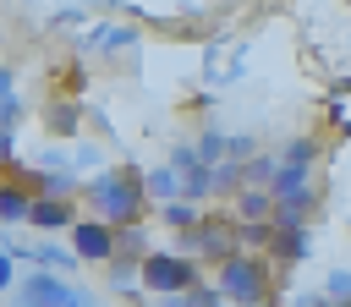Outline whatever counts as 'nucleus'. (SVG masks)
<instances>
[{
  "label": "nucleus",
  "instance_id": "nucleus-1",
  "mask_svg": "<svg viewBox=\"0 0 351 307\" xmlns=\"http://www.w3.org/2000/svg\"><path fill=\"white\" fill-rule=\"evenodd\" d=\"M82 203H88V214H99V219H110L121 230V225H137L154 197L143 186V170H132V164H99L82 181Z\"/></svg>",
  "mask_w": 351,
  "mask_h": 307
},
{
  "label": "nucleus",
  "instance_id": "nucleus-2",
  "mask_svg": "<svg viewBox=\"0 0 351 307\" xmlns=\"http://www.w3.org/2000/svg\"><path fill=\"white\" fill-rule=\"evenodd\" d=\"M214 285L230 296V307L263 302V296L274 291V258H269V252H247V247H236L230 258L214 263Z\"/></svg>",
  "mask_w": 351,
  "mask_h": 307
},
{
  "label": "nucleus",
  "instance_id": "nucleus-3",
  "mask_svg": "<svg viewBox=\"0 0 351 307\" xmlns=\"http://www.w3.org/2000/svg\"><path fill=\"white\" fill-rule=\"evenodd\" d=\"M197 280H203V269H197V258L181 252V247H154V252L143 258V291H148V296L192 291Z\"/></svg>",
  "mask_w": 351,
  "mask_h": 307
},
{
  "label": "nucleus",
  "instance_id": "nucleus-4",
  "mask_svg": "<svg viewBox=\"0 0 351 307\" xmlns=\"http://www.w3.org/2000/svg\"><path fill=\"white\" fill-rule=\"evenodd\" d=\"M176 247L181 252H192V258H208V263H219V258H230L241 241H236V219L225 225V219H197L192 230H176Z\"/></svg>",
  "mask_w": 351,
  "mask_h": 307
},
{
  "label": "nucleus",
  "instance_id": "nucleus-5",
  "mask_svg": "<svg viewBox=\"0 0 351 307\" xmlns=\"http://www.w3.org/2000/svg\"><path fill=\"white\" fill-rule=\"evenodd\" d=\"M66 236H71L77 258H82V263H99V269L121 252V230H115L110 219H99V214H77V225H71Z\"/></svg>",
  "mask_w": 351,
  "mask_h": 307
},
{
  "label": "nucleus",
  "instance_id": "nucleus-6",
  "mask_svg": "<svg viewBox=\"0 0 351 307\" xmlns=\"http://www.w3.org/2000/svg\"><path fill=\"white\" fill-rule=\"evenodd\" d=\"M269 192H274V203H280V208H296V214H313V208H318L313 164H285V159H280V170H274V181H269Z\"/></svg>",
  "mask_w": 351,
  "mask_h": 307
},
{
  "label": "nucleus",
  "instance_id": "nucleus-7",
  "mask_svg": "<svg viewBox=\"0 0 351 307\" xmlns=\"http://www.w3.org/2000/svg\"><path fill=\"white\" fill-rule=\"evenodd\" d=\"M66 296H71V280H60V269H33L11 291V307H66Z\"/></svg>",
  "mask_w": 351,
  "mask_h": 307
},
{
  "label": "nucleus",
  "instance_id": "nucleus-8",
  "mask_svg": "<svg viewBox=\"0 0 351 307\" xmlns=\"http://www.w3.org/2000/svg\"><path fill=\"white\" fill-rule=\"evenodd\" d=\"M269 258H274V269H296V263H307V258H313V230H307V219H302V225H274V247H269Z\"/></svg>",
  "mask_w": 351,
  "mask_h": 307
},
{
  "label": "nucleus",
  "instance_id": "nucleus-9",
  "mask_svg": "<svg viewBox=\"0 0 351 307\" xmlns=\"http://www.w3.org/2000/svg\"><path fill=\"white\" fill-rule=\"evenodd\" d=\"M27 225L38 230V236H55V230H71L77 225V197H33V214H27Z\"/></svg>",
  "mask_w": 351,
  "mask_h": 307
},
{
  "label": "nucleus",
  "instance_id": "nucleus-10",
  "mask_svg": "<svg viewBox=\"0 0 351 307\" xmlns=\"http://www.w3.org/2000/svg\"><path fill=\"white\" fill-rule=\"evenodd\" d=\"M104 291L137 302V296H143V258H121V252H115V258L104 263Z\"/></svg>",
  "mask_w": 351,
  "mask_h": 307
},
{
  "label": "nucleus",
  "instance_id": "nucleus-11",
  "mask_svg": "<svg viewBox=\"0 0 351 307\" xmlns=\"http://www.w3.org/2000/svg\"><path fill=\"white\" fill-rule=\"evenodd\" d=\"M33 192H44V197H77L82 192V175L71 170V164H55V170H33Z\"/></svg>",
  "mask_w": 351,
  "mask_h": 307
},
{
  "label": "nucleus",
  "instance_id": "nucleus-12",
  "mask_svg": "<svg viewBox=\"0 0 351 307\" xmlns=\"http://www.w3.org/2000/svg\"><path fill=\"white\" fill-rule=\"evenodd\" d=\"M143 186H148V197L154 203H170V197H186V175L165 159V164H154V170H143Z\"/></svg>",
  "mask_w": 351,
  "mask_h": 307
},
{
  "label": "nucleus",
  "instance_id": "nucleus-13",
  "mask_svg": "<svg viewBox=\"0 0 351 307\" xmlns=\"http://www.w3.org/2000/svg\"><path fill=\"white\" fill-rule=\"evenodd\" d=\"M33 186H22V181H0V225H27V214H33Z\"/></svg>",
  "mask_w": 351,
  "mask_h": 307
},
{
  "label": "nucleus",
  "instance_id": "nucleus-14",
  "mask_svg": "<svg viewBox=\"0 0 351 307\" xmlns=\"http://www.w3.org/2000/svg\"><path fill=\"white\" fill-rule=\"evenodd\" d=\"M137 44H143V33H137V27H110V22H99L77 49H82V55H93V49H137Z\"/></svg>",
  "mask_w": 351,
  "mask_h": 307
},
{
  "label": "nucleus",
  "instance_id": "nucleus-15",
  "mask_svg": "<svg viewBox=\"0 0 351 307\" xmlns=\"http://www.w3.org/2000/svg\"><path fill=\"white\" fill-rule=\"evenodd\" d=\"M274 208H280L274 192L258 186V181H247V186L236 192V208H230V214H236V219H274Z\"/></svg>",
  "mask_w": 351,
  "mask_h": 307
},
{
  "label": "nucleus",
  "instance_id": "nucleus-16",
  "mask_svg": "<svg viewBox=\"0 0 351 307\" xmlns=\"http://www.w3.org/2000/svg\"><path fill=\"white\" fill-rule=\"evenodd\" d=\"M203 219V203H192V197H170V203H159V225L165 230H192Z\"/></svg>",
  "mask_w": 351,
  "mask_h": 307
},
{
  "label": "nucleus",
  "instance_id": "nucleus-17",
  "mask_svg": "<svg viewBox=\"0 0 351 307\" xmlns=\"http://www.w3.org/2000/svg\"><path fill=\"white\" fill-rule=\"evenodd\" d=\"M82 258H77V247H60V241H33V269H60V274H71Z\"/></svg>",
  "mask_w": 351,
  "mask_h": 307
},
{
  "label": "nucleus",
  "instance_id": "nucleus-18",
  "mask_svg": "<svg viewBox=\"0 0 351 307\" xmlns=\"http://www.w3.org/2000/svg\"><path fill=\"white\" fill-rule=\"evenodd\" d=\"M236 241L247 252H269L274 247V219H236Z\"/></svg>",
  "mask_w": 351,
  "mask_h": 307
},
{
  "label": "nucleus",
  "instance_id": "nucleus-19",
  "mask_svg": "<svg viewBox=\"0 0 351 307\" xmlns=\"http://www.w3.org/2000/svg\"><path fill=\"white\" fill-rule=\"evenodd\" d=\"M197 154H203V164H219V159H230V132H219V126H203V132H197Z\"/></svg>",
  "mask_w": 351,
  "mask_h": 307
},
{
  "label": "nucleus",
  "instance_id": "nucleus-20",
  "mask_svg": "<svg viewBox=\"0 0 351 307\" xmlns=\"http://www.w3.org/2000/svg\"><path fill=\"white\" fill-rule=\"evenodd\" d=\"M318 154H324V148H318V137H307V132L280 143V159H285V164H318Z\"/></svg>",
  "mask_w": 351,
  "mask_h": 307
},
{
  "label": "nucleus",
  "instance_id": "nucleus-21",
  "mask_svg": "<svg viewBox=\"0 0 351 307\" xmlns=\"http://www.w3.org/2000/svg\"><path fill=\"white\" fill-rule=\"evenodd\" d=\"M49 132L55 137H77L82 132V104H55L49 110Z\"/></svg>",
  "mask_w": 351,
  "mask_h": 307
},
{
  "label": "nucleus",
  "instance_id": "nucleus-22",
  "mask_svg": "<svg viewBox=\"0 0 351 307\" xmlns=\"http://www.w3.org/2000/svg\"><path fill=\"white\" fill-rule=\"evenodd\" d=\"M148 252H154V241H148L143 219L137 225H121V258H148Z\"/></svg>",
  "mask_w": 351,
  "mask_h": 307
},
{
  "label": "nucleus",
  "instance_id": "nucleus-23",
  "mask_svg": "<svg viewBox=\"0 0 351 307\" xmlns=\"http://www.w3.org/2000/svg\"><path fill=\"white\" fill-rule=\"evenodd\" d=\"M274 170H280V154H252L247 159V181H258V186H269Z\"/></svg>",
  "mask_w": 351,
  "mask_h": 307
},
{
  "label": "nucleus",
  "instance_id": "nucleus-24",
  "mask_svg": "<svg viewBox=\"0 0 351 307\" xmlns=\"http://www.w3.org/2000/svg\"><path fill=\"white\" fill-rule=\"evenodd\" d=\"M71 170H77V175H93V170H99V148H93V143H77V148H71Z\"/></svg>",
  "mask_w": 351,
  "mask_h": 307
},
{
  "label": "nucleus",
  "instance_id": "nucleus-25",
  "mask_svg": "<svg viewBox=\"0 0 351 307\" xmlns=\"http://www.w3.org/2000/svg\"><path fill=\"white\" fill-rule=\"evenodd\" d=\"M170 164H176L181 175H186V170H197V164H203V154H197V143H176V148H170Z\"/></svg>",
  "mask_w": 351,
  "mask_h": 307
},
{
  "label": "nucleus",
  "instance_id": "nucleus-26",
  "mask_svg": "<svg viewBox=\"0 0 351 307\" xmlns=\"http://www.w3.org/2000/svg\"><path fill=\"white\" fill-rule=\"evenodd\" d=\"M324 296H335V302H351V269H329V280H324Z\"/></svg>",
  "mask_w": 351,
  "mask_h": 307
},
{
  "label": "nucleus",
  "instance_id": "nucleus-27",
  "mask_svg": "<svg viewBox=\"0 0 351 307\" xmlns=\"http://www.w3.org/2000/svg\"><path fill=\"white\" fill-rule=\"evenodd\" d=\"M16 285H22V274H16V258H11L5 247H0V296H11Z\"/></svg>",
  "mask_w": 351,
  "mask_h": 307
},
{
  "label": "nucleus",
  "instance_id": "nucleus-28",
  "mask_svg": "<svg viewBox=\"0 0 351 307\" xmlns=\"http://www.w3.org/2000/svg\"><path fill=\"white\" fill-rule=\"evenodd\" d=\"M252 154H258V137H252V132H230V159H241V164H247Z\"/></svg>",
  "mask_w": 351,
  "mask_h": 307
},
{
  "label": "nucleus",
  "instance_id": "nucleus-29",
  "mask_svg": "<svg viewBox=\"0 0 351 307\" xmlns=\"http://www.w3.org/2000/svg\"><path fill=\"white\" fill-rule=\"evenodd\" d=\"M22 115H27V104H22L16 93H5V99H0V126H16Z\"/></svg>",
  "mask_w": 351,
  "mask_h": 307
},
{
  "label": "nucleus",
  "instance_id": "nucleus-30",
  "mask_svg": "<svg viewBox=\"0 0 351 307\" xmlns=\"http://www.w3.org/2000/svg\"><path fill=\"white\" fill-rule=\"evenodd\" d=\"M0 164H16V126H0Z\"/></svg>",
  "mask_w": 351,
  "mask_h": 307
},
{
  "label": "nucleus",
  "instance_id": "nucleus-31",
  "mask_svg": "<svg viewBox=\"0 0 351 307\" xmlns=\"http://www.w3.org/2000/svg\"><path fill=\"white\" fill-rule=\"evenodd\" d=\"M154 307H197L192 291H170V296H154Z\"/></svg>",
  "mask_w": 351,
  "mask_h": 307
},
{
  "label": "nucleus",
  "instance_id": "nucleus-32",
  "mask_svg": "<svg viewBox=\"0 0 351 307\" xmlns=\"http://www.w3.org/2000/svg\"><path fill=\"white\" fill-rule=\"evenodd\" d=\"M66 307H99V296H93V291H82V285H71V296H66Z\"/></svg>",
  "mask_w": 351,
  "mask_h": 307
},
{
  "label": "nucleus",
  "instance_id": "nucleus-33",
  "mask_svg": "<svg viewBox=\"0 0 351 307\" xmlns=\"http://www.w3.org/2000/svg\"><path fill=\"white\" fill-rule=\"evenodd\" d=\"M291 307H324V291H302V296H296Z\"/></svg>",
  "mask_w": 351,
  "mask_h": 307
},
{
  "label": "nucleus",
  "instance_id": "nucleus-34",
  "mask_svg": "<svg viewBox=\"0 0 351 307\" xmlns=\"http://www.w3.org/2000/svg\"><path fill=\"white\" fill-rule=\"evenodd\" d=\"M5 93H16V71H11V66H0V99H5Z\"/></svg>",
  "mask_w": 351,
  "mask_h": 307
},
{
  "label": "nucleus",
  "instance_id": "nucleus-35",
  "mask_svg": "<svg viewBox=\"0 0 351 307\" xmlns=\"http://www.w3.org/2000/svg\"><path fill=\"white\" fill-rule=\"evenodd\" d=\"M247 307H285V302H274V296H263V302H247Z\"/></svg>",
  "mask_w": 351,
  "mask_h": 307
},
{
  "label": "nucleus",
  "instance_id": "nucleus-36",
  "mask_svg": "<svg viewBox=\"0 0 351 307\" xmlns=\"http://www.w3.org/2000/svg\"><path fill=\"white\" fill-rule=\"evenodd\" d=\"M324 307H351V302H335V296H324Z\"/></svg>",
  "mask_w": 351,
  "mask_h": 307
}]
</instances>
